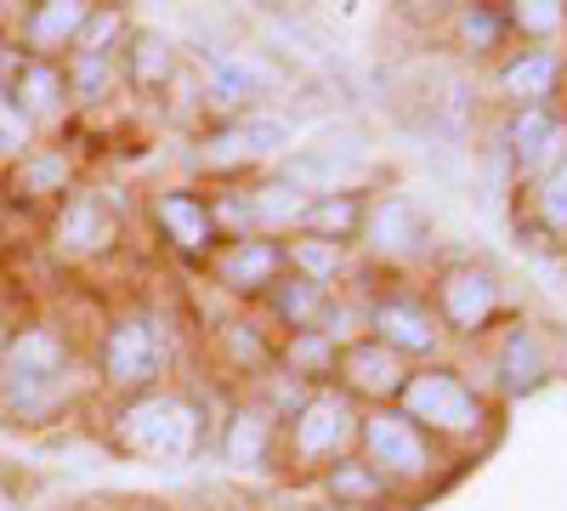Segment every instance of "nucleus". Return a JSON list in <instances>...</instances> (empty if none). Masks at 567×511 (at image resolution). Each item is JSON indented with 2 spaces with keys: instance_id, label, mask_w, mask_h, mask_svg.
Masks as SVG:
<instances>
[{
  "instance_id": "nucleus-33",
  "label": "nucleus",
  "mask_w": 567,
  "mask_h": 511,
  "mask_svg": "<svg viewBox=\"0 0 567 511\" xmlns=\"http://www.w3.org/2000/svg\"><path fill=\"white\" fill-rule=\"evenodd\" d=\"M109 74H114L109 52H103V58H97V52H80L74 69H69V91H80V98H97V91L109 85Z\"/></svg>"
},
{
  "instance_id": "nucleus-12",
  "label": "nucleus",
  "mask_w": 567,
  "mask_h": 511,
  "mask_svg": "<svg viewBox=\"0 0 567 511\" xmlns=\"http://www.w3.org/2000/svg\"><path fill=\"white\" fill-rule=\"evenodd\" d=\"M154 222H159V234L182 251V256H194V262H210L216 245H221V227L210 216V200H199L194 188H165L154 194Z\"/></svg>"
},
{
  "instance_id": "nucleus-9",
  "label": "nucleus",
  "mask_w": 567,
  "mask_h": 511,
  "mask_svg": "<svg viewBox=\"0 0 567 511\" xmlns=\"http://www.w3.org/2000/svg\"><path fill=\"white\" fill-rule=\"evenodd\" d=\"M210 273H216V285H227L233 296H272V285L290 273V262H284V245H278V239L245 234V239L216 245Z\"/></svg>"
},
{
  "instance_id": "nucleus-21",
  "label": "nucleus",
  "mask_w": 567,
  "mask_h": 511,
  "mask_svg": "<svg viewBox=\"0 0 567 511\" xmlns=\"http://www.w3.org/2000/svg\"><path fill=\"white\" fill-rule=\"evenodd\" d=\"M182 58H176V40L159 34V29H136L131 34V52H125V74L136 91H165L176 80Z\"/></svg>"
},
{
  "instance_id": "nucleus-18",
  "label": "nucleus",
  "mask_w": 567,
  "mask_h": 511,
  "mask_svg": "<svg viewBox=\"0 0 567 511\" xmlns=\"http://www.w3.org/2000/svg\"><path fill=\"white\" fill-rule=\"evenodd\" d=\"M494 364H499V387H505V392H534V387L550 376L545 341H539V330H528V324H511L505 341H499V352H494Z\"/></svg>"
},
{
  "instance_id": "nucleus-17",
  "label": "nucleus",
  "mask_w": 567,
  "mask_h": 511,
  "mask_svg": "<svg viewBox=\"0 0 567 511\" xmlns=\"http://www.w3.org/2000/svg\"><path fill=\"white\" fill-rule=\"evenodd\" d=\"M363 216H369V200H363L358 188H347V194H323V200H312V211L301 216V234L347 251L352 239H363Z\"/></svg>"
},
{
  "instance_id": "nucleus-14",
  "label": "nucleus",
  "mask_w": 567,
  "mask_h": 511,
  "mask_svg": "<svg viewBox=\"0 0 567 511\" xmlns=\"http://www.w3.org/2000/svg\"><path fill=\"white\" fill-rule=\"evenodd\" d=\"M290 149V125L267 109H250L239 120H227L221 131H210V154L216 160H267Z\"/></svg>"
},
{
  "instance_id": "nucleus-11",
  "label": "nucleus",
  "mask_w": 567,
  "mask_h": 511,
  "mask_svg": "<svg viewBox=\"0 0 567 511\" xmlns=\"http://www.w3.org/2000/svg\"><path fill=\"white\" fill-rule=\"evenodd\" d=\"M336 376H341V392L347 398H374L381 409H392L398 392H403V381H409V364L369 336V341H347L341 347Z\"/></svg>"
},
{
  "instance_id": "nucleus-23",
  "label": "nucleus",
  "mask_w": 567,
  "mask_h": 511,
  "mask_svg": "<svg viewBox=\"0 0 567 511\" xmlns=\"http://www.w3.org/2000/svg\"><path fill=\"white\" fill-rule=\"evenodd\" d=\"M85 18H91L85 0H45V7L29 12V40L40 45V52H63V45L80 40Z\"/></svg>"
},
{
  "instance_id": "nucleus-15",
  "label": "nucleus",
  "mask_w": 567,
  "mask_h": 511,
  "mask_svg": "<svg viewBox=\"0 0 567 511\" xmlns=\"http://www.w3.org/2000/svg\"><path fill=\"white\" fill-rule=\"evenodd\" d=\"M363 239L381 251V256H414L420 245H425V216H420V205L414 200H386V205H369V216H363Z\"/></svg>"
},
{
  "instance_id": "nucleus-3",
  "label": "nucleus",
  "mask_w": 567,
  "mask_h": 511,
  "mask_svg": "<svg viewBox=\"0 0 567 511\" xmlns=\"http://www.w3.org/2000/svg\"><path fill=\"white\" fill-rule=\"evenodd\" d=\"M358 460L369 472H381L386 483H425L437 472V449L409 415L398 409H369L358 415Z\"/></svg>"
},
{
  "instance_id": "nucleus-30",
  "label": "nucleus",
  "mask_w": 567,
  "mask_h": 511,
  "mask_svg": "<svg viewBox=\"0 0 567 511\" xmlns=\"http://www.w3.org/2000/svg\"><path fill=\"white\" fill-rule=\"evenodd\" d=\"M18 188H23V194H63V188H69V160H63V154H34V160L18 171Z\"/></svg>"
},
{
  "instance_id": "nucleus-10",
  "label": "nucleus",
  "mask_w": 567,
  "mask_h": 511,
  "mask_svg": "<svg viewBox=\"0 0 567 511\" xmlns=\"http://www.w3.org/2000/svg\"><path fill=\"white\" fill-rule=\"evenodd\" d=\"M505 160L516 165V176H545L567 160V120L550 103L516 109L511 131H505Z\"/></svg>"
},
{
  "instance_id": "nucleus-2",
  "label": "nucleus",
  "mask_w": 567,
  "mask_h": 511,
  "mask_svg": "<svg viewBox=\"0 0 567 511\" xmlns=\"http://www.w3.org/2000/svg\"><path fill=\"white\" fill-rule=\"evenodd\" d=\"M0 387H7V403L18 415H29V421H40V415H52L69 392V347L58 330H45V324H34V330H23L12 347H7V364H0Z\"/></svg>"
},
{
  "instance_id": "nucleus-4",
  "label": "nucleus",
  "mask_w": 567,
  "mask_h": 511,
  "mask_svg": "<svg viewBox=\"0 0 567 511\" xmlns=\"http://www.w3.org/2000/svg\"><path fill=\"white\" fill-rule=\"evenodd\" d=\"M120 443L142 460H187L199 449V409L176 392H142L120 415Z\"/></svg>"
},
{
  "instance_id": "nucleus-35",
  "label": "nucleus",
  "mask_w": 567,
  "mask_h": 511,
  "mask_svg": "<svg viewBox=\"0 0 567 511\" xmlns=\"http://www.w3.org/2000/svg\"><path fill=\"white\" fill-rule=\"evenodd\" d=\"M0 143H29V114L7 85H0Z\"/></svg>"
},
{
  "instance_id": "nucleus-1",
  "label": "nucleus",
  "mask_w": 567,
  "mask_h": 511,
  "mask_svg": "<svg viewBox=\"0 0 567 511\" xmlns=\"http://www.w3.org/2000/svg\"><path fill=\"white\" fill-rule=\"evenodd\" d=\"M398 415H409L425 438H477L488 427V403L449 364L409 369V381L398 392Z\"/></svg>"
},
{
  "instance_id": "nucleus-29",
  "label": "nucleus",
  "mask_w": 567,
  "mask_h": 511,
  "mask_svg": "<svg viewBox=\"0 0 567 511\" xmlns=\"http://www.w3.org/2000/svg\"><path fill=\"white\" fill-rule=\"evenodd\" d=\"M534 205H539V222L550 227V234H567V160H561L556 171H545V176H539Z\"/></svg>"
},
{
  "instance_id": "nucleus-22",
  "label": "nucleus",
  "mask_w": 567,
  "mask_h": 511,
  "mask_svg": "<svg viewBox=\"0 0 567 511\" xmlns=\"http://www.w3.org/2000/svg\"><path fill=\"white\" fill-rule=\"evenodd\" d=\"M323 489L336 494L341 511H374V505L392 494V483H386L381 472H369L358 454H341L336 467H323Z\"/></svg>"
},
{
  "instance_id": "nucleus-20",
  "label": "nucleus",
  "mask_w": 567,
  "mask_h": 511,
  "mask_svg": "<svg viewBox=\"0 0 567 511\" xmlns=\"http://www.w3.org/2000/svg\"><path fill=\"white\" fill-rule=\"evenodd\" d=\"M556 80H561V58H556V52H545V45L505 58V69H499V91H505V98H516L523 109L545 103L550 91H556Z\"/></svg>"
},
{
  "instance_id": "nucleus-8",
  "label": "nucleus",
  "mask_w": 567,
  "mask_h": 511,
  "mask_svg": "<svg viewBox=\"0 0 567 511\" xmlns=\"http://www.w3.org/2000/svg\"><path fill=\"white\" fill-rule=\"evenodd\" d=\"M369 330H374V341H381L386 352H398L403 364L443 352V324H437V313L425 307V302H414V296H381V302L369 307Z\"/></svg>"
},
{
  "instance_id": "nucleus-5",
  "label": "nucleus",
  "mask_w": 567,
  "mask_h": 511,
  "mask_svg": "<svg viewBox=\"0 0 567 511\" xmlns=\"http://www.w3.org/2000/svg\"><path fill=\"white\" fill-rule=\"evenodd\" d=\"M358 443V409L347 392H307L290 415V460L296 467H336Z\"/></svg>"
},
{
  "instance_id": "nucleus-13",
  "label": "nucleus",
  "mask_w": 567,
  "mask_h": 511,
  "mask_svg": "<svg viewBox=\"0 0 567 511\" xmlns=\"http://www.w3.org/2000/svg\"><path fill=\"white\" fill-rule=\"evenodd\" d=\"M278 443V415L267 403H239L221 427V467L233 472H267Z\"/></svg>"
},
{
  "instance_id": "nucleus-32",
  "label": "nucleus",
  "mask_w": 567,
  "mask_h": 511,
  "mask_svg": "<svg viewBox=\"0 0 567 511\" xmlns=\"http://www.w3.org/2000/svg\"><path fill=\"white\" fill-rule=\"evenodd\" d=\"M460 34H465V45H494L505 34V7H465Z\"/></svg>"
},
{
  "instance_id": "nucleus-34",
  "label": "nucleus",
  "mask_w": 567,
  "mask_h": 511,
  "mask_svg": "<svg viewBox=\"0 0 567 511\" xmlns=\"http://www.w3.org/2000/svg\"><path fill=\"white\" fill-rule=\"evenodd\" d=\"M120 34V12H109V7H91V18H85V29H80V52H97L103 58V45Z\"/></svg>"
},
{
  "instance_id": "nucleus-25",
  "label": "nucleus",
  "mask_w": 567,
  "mask_h": 511,
  "mask_svg": "<svg viewBox=\"0 0 567 511\" xmlns=\"http://www.w3.org/2000/svg\"><path fill=\"white\" fill-rule=\"evenodd\" d=\"M323 307H329V290L307 285V278H296V273H284L278 285H272V313H278L284 324H290L296 336H301V330H318Z\"/></svg>"
},
{
  "instance_id": "nucleus-26",
  "label": "nucleus",
  "mask_w": 567,
  "mask_h": 511,
  "mask_svg": "<svg viewBox=\"0 0 567 511\" xmlns=\"http://www.w3.org/2000/svg\"><path fill=\"white\" fill-rule=\"evenodd\" d=\"M63 91H69L63 69H52V63H23L12 98L23 103V114H58V109H63Z\"/></svg>"
},
{
  "instance_id": "nucleus-28",
  "label": "nucleus",
  "mask_w": 567,
  "mask_h": 511,
  "mask_svg": "<svg viewBox=\"0 0 567 511\" xmlns=\"http://www.w3.org/2000/svg\"><path fill=\"white\" fill-rule=\"evenodd\" d=\"M567 23V7L561 0H523V7H505V29H523V34H556Z\"/></svg>"
},
{
  "instance_id": "nucleus-36",
  "label": "nucleus",
  "mask_w": 567,
  "mask_h": 511,
  "mask_svg": "<svg viewBox=\"0 0 567 511\" xmlns=\"http://www.w3.org/2000/svg\"><path fill=\"white\" fill-rule=\"evenodd\" d=\"M227 341H233V352H239V364H267V347L256 336H245V324H233Z\"/></svg>"
},
{
  "instance_id": "nucleus-31",
  "label": "nucleus",
  "mask_w": 567,
  "mask_h": 511,
  "mask_svg": "<svg viewBox=\"0 0 567 511\" xmlns=\"http://www.w3.org/2000/svg\"><path fill=\"white\" fill-rule=\"evenodd\" d=\"M336 358H341V347L329 341V336H318V330H301V336L290 341L296 376H301V369H307V376H329V369H336Z\"/></svg>"
},
{
  "instance_id": "nucleus-27",
  "label": "nucleus",
  "mask_w": 567,
  "mask_h": 511,
  "mask_svg": "<svg viewBox=\"0 0 567 511\" xmlns=\"http://www.w3.org/2000/svg\"><path fill=\"white\" fill-rule=\"evenodd\" d=\"M284 262H290L296 278H307V285L329 290V278H341L347 251H341V245H323V239H296V245H284Z\"/></svg>"
},
{
  "instance_id": "nucleus-38",
  "label": "nucleus",
  "mask_w": 567,
  "mask_h": 511,
  "mask_svg": "<svg viewBox=\"0 0 567 511\" xmlns=\"http://www.w3.org/2000/svg\"><path fill=\"white\" fill-rule=\"evenodd\" d=\"M329 511H341V505H329Z\"/></svg>"
},
{
  "instance_id": "nucleus-16",
  "label": "nucleus",
  "mask_w": 567,
  "mask_h": 511,
  "mask_svg": "<svg viewBox=\"0 0 567 511\" xmlns=\"http://www.w3.org/2000/svg\"><path fill=\"white\" fill-rule=\"evenodd\" d=\"M250 194V227L256 234H301V216L312 211V194H301L290 176H267Z\"/></svg>"
},
{
  "instance_id": "nucleus-37",
  "label": "nucleus",
  "mask_w": 567,
  "mask_h": 511,
  "mask_svg": "<svg viewBox=\"0 0 567 511\" xmlns=\"http://www.w3.org/2000/svg\"><path fill=\"white\" fill-rule=\"evenodd\" d=\"M142 511H154V505H142Z\"/></svg>"
},
{
  "instance_id": "nucleus-7",
  "label": "nucleus",
  "mask_w": 567,
  "mask_h": 511,
  "mask_svg": "<svg viewBox=\"0 0 567 511\" xmlns=\"http://www.w3.org/2000/svg\"><path fill=\"white\" fill-rule=\"evenodd\" d=\"M171 364V341H165V324L148 313H131L120 318L109 341H103V376L114 387H154Z\"/></svg>"
},
{
  "instance_id": "nucleus-24",
  "label": "nucleus",
  "mask_w": 567,
  "mask_h": 511,
  "mask_svg": "<svg viewBox=\"0 0 567 511\" xmlns=\"http://www.w3.org/2000/svg\"><path fill=\"white\" fill-rule=\"evenodd\" d=\"M210 98H216V109H227L233 120L239 114H250V103H256V91H261V74L245 63V58H210Z\"/></svg>"
},
{
  "instance_id": "nucleus-19",
  "label": "nucleus",
  "mask_w": 567,
  "mask_h": 511,
  "mask_svg": "<svg viewBox=\"0 0 567 511\" xmlns=\"http://www.w3.org/2000/svg\"><path fill=\"white\" fill-rule=\"evenodd\" d=\"M114 239V216L103 205V194H74L63 222H58V251L63 256H91Z\"/></svg>"
},
{
  "instance_id": "nucleus-6",
  "label": "nucleus",
  "mask_w": 567,
  "mask_h": 511,
  "mask_svg": "<svg viewBox=\"0 0 567 511\" xmlns=\"http://www.w3.org/2000/svg\"><path fill=\"white\" fill-rule=\"evenodd\" d=\"M505 307L499 273L483 262H454L437 273V324H449L454 336H483Z\"/></svg>"
}]
</instances>
